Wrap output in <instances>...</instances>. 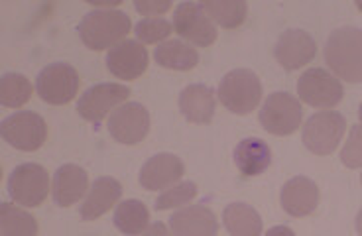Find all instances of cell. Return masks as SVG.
I'll use <instances>...</instances> for the list:
<instances>
[{
  "instance_id": "obj_1",
  "label": "cell",
  "mask_w": 362,
  "mask_h": 236,
  "mask_svg": "<svg viewBox=\"0 0 362 236\" xmlns=\"http://www.w3.org/2000/svg\"><path fill=\"white\" fill-rule=\"evenodd\" d=\"M325 64L346 83H362V30L337 28L327 37Z\"/></svg>"
},
{
  "instance_id": "obj_2",
  "label": "cell",
  "mask_w": 362,
  "mask_h": 236,
  "mask_svg": "<svg viewBox=\"0 0 362 236\" xmlns=\"http://www.w3.org/2000/svg\"><path fill=\"white\" fill-rule=\"evenodd\" d=\"M132 22L128 14L120 10L95 8L79 24V36L83 44L93 52H103L107 47H115L122 42V37L130 32Z\"/></svg>"
},
{
  "instance_id": "obj_3",
  "label": "cell",
  "mask_w": 362,
  "mask_h": 236,
  "mask_svg": "<svg viewBox=\"0 0 362 236\" xmlns=\"http://www.w3.org/2000/svg\"><path fill=\"white\" fill-rule=\"evenodd\" d=\"M218 99L235 114H250L262 99V83L250 69H235L223 77Z\"/></svg>"
},
{
  "instance_id": "obj_4",
  "label": "cell",
  "mask_w": 362,
  "mask_h": 236,
  "mask_svg": "<svg viewBox=\"0 0 362 236\" xmlns=\"http://www.w3.org/2000/svg\"><path fill=\"white\" fill-rule=\"evenodd\" d=\"M346 130V120L341 112L323 110L309 118L303 126V144L317 155H329L341 144Z\"/></svg>"
},
{
  "instance_id": "obj_5",
  "label": "cell",
  "mask_w": 362,
  "mask_h": 236,
  "mask_svg": "<svg viewBox=\"0 0 362 236\" xmlns=\"http://www.w3.org/2000/svg\"><path fill=\"white\" fill-rule=\"evenodd\" d=\"M301 118L303 109L290 93H272L260 110V124L274 136L293 134L301 126Z\"/></svg>"
},
{
  "instance_id": "obj_6",
  "label": "cell",
  "mask_w": 362,
  "mask_h": 236,
  "mask_svg": "<svg viewBox=\"0 0 362 236\" xmlns=\"http://www.w3.org/2000/svg\"><path fill=\"white\" fill-rule=\"evenodd\" d=\"M0 134L4 142H8L12 148L22 152H36L44 146L47 138V124L45 120L36 112H16L2 120Z\"/></svg>"
},
{
  "instance_id": "obj_7",
  "label": "cell",
  "mask_w": 362,
  "mask_h": 236,
  "mask_svg": "<svg viewBox=\"0 0 362 236\" xmlns=\"http://www.w3.org/2000/svg\"><path fill=\"white\" fill-rule=\"evenodd\" d=\"M298 95L313 109H335L343 100L344 91L335 75H331L323 67H313L299 77Z\"/></svg>"
},
{
  "instance_id": "obj_8",
  "label": "cell",
  "mask_w": 362,
  "mask_h": 236,
  "mask_svg": "<svg viewBox=\"0 0 362 236\" xmlns=\"http://www.w3.org/2000/svg\"><path fill=\"white\" fill-rule=\"evenodd\" d=\"M8 193L16 205L40 207L49 193V175L40 164L18 165L8 177Z\"/></svg>"
},
{
  "instance_id": "obj_9",
  "label": "cell",
  "mask_w": 362,
  "mask_h": 236,
  "mask_svg": "<svg viewBox=\"0 0 362 236\" xmlns=\"http://www.w3.org/2000/svg\"><path fill=\"white\" fill-rule=\"evenodd\" d=\"M36 91L47 105H67L79 91V73L69 64L47 65L37 75Z\"/></svg>"
},
{
  "instance_id": "obj_10",
  "label": "cell",
  "mask_w": 362,
  "mask_h": 236,
  "mask_svg": "<svg viewBox=\"0 0 362 236\" xmlns=\"http://www.w3.org/2000/svg\"><path fill=\"white\" fill-rule=\"evenodd\" d=\"M173 30L183 40L199 47H207L217 40V28L209 18L203 4L197 2H181L173 14Z\"/></svg>"
},
{
  "instance_id": "obj_11",
  "label": "cell",
  "mask_w": 362,
  "mask_h": 236,
  "mask_svg": "<svg viewBox=\"0 0 362 236\" xmlns=\"http://www.w3.org/2000/svg\"><path fill=\"white\" fill-rule=\"evenodd\" d=\"M130 97V89L127 85H120V83H99L95 87H90L85 91L77 110L85 120L99 124L103 122L110 110L120 107L124 100Z\"/></svg>"
},
{
  "instance_id": "obj_12",
  "label": "cell",
  "mask_w": 362,
  "mask_h": 236,
  "mask_svg": "<svg viewBox=\"0 0 362 236\" xmlns=\"http://www.w3.org/2000/svg\"><path fill=\"white\" fill-rule=\"evenodd\" d=\"M109 132L120 144H140L150 132V114L140 102H127L110 114Z\"/></svg>"
},
{
  "instance_id": "obj_13",
  "label": "cell",
  "mask_w": 362,
  "mask_h": 236,
  "mask_svg": "<svg viewBox=\"0 0 362 236\" xmlns=\"http://www.w3.org/2000/svg\"><path fill=\"white\" fill-rule=\"evenodd\" d=\"M107 67L118 79L134 81L138 77H142L148 69V52L142 44H138L134 40H122L120 44L109 49Z\"/></svg>"
},
{
  "instance_id": "obj_14",
  "label": "cell",
  "mask_w": 362,
  "mask_h": 236,
  "mask_svg": "<svg viewBox=\"0 0 362 236\" xmlns=\"http://www.w3.org/2000/svg\"><path fill=\"white\" fill-rule=\"evenodd\" d=\"M317 44L303 30L284 32L276 44V59L288 71H298L315 59Z\"/></svg>"
},
{
  "instance_id": "obj_15",
  "label": "cell",
  "mask_w": 362,
  "mask_h": 236,
  "mask_svg": "<svg viewBox=\"0 0 362 236\" xmlns=\"http://www.w3.org/2000/svg\"><path fill=\"white\" fill-rule=\"evenodd\" d=\"M185 173V165L177 155L156 154L140 170V185L148 191L168 189L170 185L180 182Z\"/></svg>"
},
{
  "instance_id": "obj_16",
  "label": "cell",
  "mask_w": 362,
  "mask_h": 236,
  "mask_svg": "<svg viewBox=\"0 0 362 236\" xmlns=\"http://www.w3.org/2000/svg\"><path fill=\"white\" fill-rule=\"evenodd\" d=\"M280 201L291 217H308L319 205V187L309 177H293L281 187Z\"/></svg>"
},
{
  "instance_id": "obj_17",
  "label": "cell",
  "mask_w": 362,
  "mask_h": 236,
  "mask_svg": "<svg viewBox=\"0 0 362 236\" xmlns=\"http://www.w3.org/2000/svg\"><path fill=\"white\" fill-rule=\"evenodd\" d=\"M173 236H217L218 220L215 213L203 205H189L170 218Z\"/></svg>"
},
{
  "instance_id": "obj_18",
  "label": "cell",
  "mask_w": 362,
  "mask_h": 236,
  "mask_svg": "<svg viewBox=\"0 0 362 236\" xmlns=\"http://www.w3.org/2000/svg\"><path fill=\"white\" fill-rule=\"evenodd\" d=\"M89 189L87 172L75 164L62 165L54 177V201L59 207H71Z\"/></svg>"
},
{
  "instance_id": "obj_19",
  "label": "cell",
  "mask_w": 362,
  "mask_h": 236,
  "mask_svg": "<svg viewBox=\"0 0 362 236\" xmlns=\"http://www.w3.org/2000/svg\"><path fill=\"white\" fill-rule=\"evenodd\" d=\"M215 93L205 85H189L180 97V109L183 117L195 124H207L215 117Z\"/></svg>"
},
{
  "instance_id": "obj_20",
  "label": "cell",
  "mask_w": 362,
  "mask_h": 236,
  "mask_svg": "<svg viewBox=\"0 0 362 236\" xmlns=\"http://www.w3.org/2000/svg\"><path fill=\"white\" fill-rule=\"evenodd\" d=\"M122 195V185L115 177H99L93 183L89 195L83 203L81 217L83 220H95L109 213L110 207H115Z\"/></svg>"
},
{
  "instance_id": "obj_21",
  "label": "cell",
  "mask_w": 362,
  "mask_h": 236,
  "mask_svg": "<svg viewBox=\"0 0 362 236\" xmlns=\"http://www.w3.org/2000/svg\"><path fill=\"white\" fill-rule=\"evenodd\" d=\"M235 164L245 177H256L272 164V150L260 138H245L235 148Z\"/></svg>"
},
{
  "instance_id": "obj_22",
  "label": "cell",
  "mask_w": 362,
  "mask_h": 236,
  "mask_svg": "<svg viewBox=\"0 0 362 236\" xmlns=\"http://www.w3.org/2000/svg\"><path fill=\"white\" fill-rule=\"evenodd\" d=\"M156 64L162 65L165 69H175V71H189L199 64V54L195 47L189 44H183L180 40L163 42L156 47L154 52Z\"/></svg>"
},
{
  "instance_id": "obj_23",
  "label": "cell",
  "mask_w": 362,
  "mask_h": 236,
  "mask_svg": "<svg viewBox=\"0 0 362 236\" xmlns=\"http://www.w3.org/2000/svg\"><path fill=\"white\" fill-rule=\"evenodd\" d=\"M223 223L233 236H260L262 218L258 211L246 203H233L223 213Z\"/></svg>"
},
{
  "instance_id": "obj_24",
  "label": "cell",
  "mask_w": 362,
  "mask_h": 236,
  "mask_svg": "<svg viewBox=\"0 0 362 236\" xmlns=\"http://www.w3.org/2000/svg\"><path fill=\"white\" fill-rule=\"evenodd\" d=\"M150 223V213L142 201H124L115 211V227L128 236H136L146 232Z\"/></svg>"
},
{
  "instance_id": "obj_25",
  "label": "cell",
  "mask_w": 362,
  "mask_h": 236,
  "mask_svg": "<svg viewBox=\"0 0 362 236\" xmlns=\"http://www.w3.org/2000/svg\"><path fill=\"white\" fill-rule=\"evenodd\" d=\"M0 235L2 236H37V223L28 211L12 203L0 207Z\"/></svg>"
},
{
  "instance_id": "obj_26",
  "label": "cell",
  "mask_w": 362,
  "mask_h": 236,
  "mask_svg": "<svg viewBox=\"0 0 362 236\" xmlns=\"http://www.w3.org/2000/svg\"><path fill=\"white\" fill-rule=\"evenodd\" d=\"M201 4L209 18L223 28H238L248 14V4L245 0H205Z\"/></svg>"
},
{
  "instance_id": "obj_27",
  "label": "cell",
  "mask_w": 362,
  "mask_h": 236,
  "mask_svg": "<svg viewBox=\"0 0 362 236\" xmlns=\"http://www.w3.org/2000/svg\"><path fill=\"white\" fill-rule=\"evenodd\" d=\"M32 99V83L22 73H6L0 79V102L6 109H20Z\"/></svg>"
},
{
  "instance_id": "obj_28",
  "label": "cell",
  "mask_w": 362,
  "mask_h": 236,
  "mask_svg": "<svg viewBox=\"0 0 362 236\" xmlns=\"http://www.w3.org/2000/svg\"><path fill=\"white\" fill-rule=\"evenodd\" d=\"M197 185L193 182H183L173 185L172 189L163 191L162 195L156 201V211H168L173 207H181L187 205L197 197Z\"/></svg>"
},
{
  "instance_id": "obj_29",
  "label": "cell",
  "mask_w": 362,
  "mask_h": 236,
  "mask_svg": "<svg viewBox=\"0 0 362 236\" xmlns=\"http://www.w3.org/2000/svg\"><path fill=\"white\" fill-rule=\"evenodd\" d=\"M173 32V24L165 18H146L136 24L134 34L142 44H158Z\"/></svg>"
},
{
  "instance_id": "obj_30",
  "label": "cell",
  "mask_w": 362,
  "mask_h": 236,
  "mask_svg": "<svg viewBox=\"0 0 362 236\" xmlns=\"http://www.w3.org/2000/svg\"><path fill=\"white\" fill-rule=\"evenodd\" d=\"M341 162L351 170L362 167V124L351 128V134L341 152Z\"/></svg>"
},
{
  "instance_id": "obj_31",
  "label": "cell",
  "mask_w": 362,
  "mask_h": 236,
  "mask_svg": "<svg viewBox=\"0 0 362 236\" xmlns=\"http://www.w3.org/2000/svg\"><path fill=\"white\" fill-rule=\"evenodd\" d=\"M134 8L140 14H144V16L158 18V16H162L163 12H168V10L172 8V2H158V0H142L140 2V0H136Z\"/></svg>"
},
{
  "instance_id": "obj_32",
  "label": "cell",
  "mask_w": 362,
  "mask_h": 236,
  "mask_svg": "<svg viewBox=\"0 0 362 236\" xmlns=\"http://www.w3.org/2000/svg\"><path fill=\"white\" fill-rule=\"evenodd\" d=\"M142 236H173L168 227L163 225V223H154V225H150V227L146 228V232H142Z\"/></svg>"
},
{
  "instance_id": "obj_33",
  "label": "cell",
  "mask_w": 362,
  "mask_h": 236,
  "mask_svg": "<svg viewBox=\"0 0 362 236\" xmlns=\"http://www.w3.org/2000/svg\"><path fill=\"white\" fill-rule=\"evenodd\" d=\"M266 236H296V232L290 227H274L268 230Z\"/></svg>"
},
{
  "instance_id": "obj_34",
  "label": "cell",
  "mask_w": 362,
  "mask_h": 236,
  "mask_svg": "<svg viewBox=\"0 0 362 236\" xmlns=\"http://www.w3.org/2000/svg\"><path fill=\"white\" fill-rule=\"evenodd\" d=\"M356 230H358V235L362 236V209L358 211V215H356Z\"/></svg>"
},
{
  "instance_id": "obj_35",
  "label": "cell",
  "mask_w": 362,
  "mask_h": 236,
  "mask_svg": "<svg viewBox=\"0 0 362 236\" xmlns=\"http://www.w3.org/2000/svg\"><path fill=\"white\" fill-rule=\"evenodd\" d=\"M358 118H361V122H362V102H361V107H358Z\"/></svg>"
},
{
  "instance_id": "obj_36",
  "label": "cell",
  "mask_w": 362,
  "mask_h": 236,
  "mask_svg": "<svg viewBox=\"0 0 362 236\" xmlns=\"http://www.w3.org/2000/svg\"><path fill=\"white\" fill-rule=\"evenodd\" d=\"M358 8H361V10H362V4H358Z\"/></svg>"
},
{
  "instance_id": "obj_37",
  "label": "cell",
  "mask_w": 362,
  "mask_h": 236,
  "mask_svg": "<svg viewBox=\"0 0 362 236\" xmlns=\"http://www.w3.org/2000/svg\"><path fill=\"white\" fill-rule=\"evenodd\" d=\"M361 182H362V175H361Z\"/></svg>"
}]
</instances>
